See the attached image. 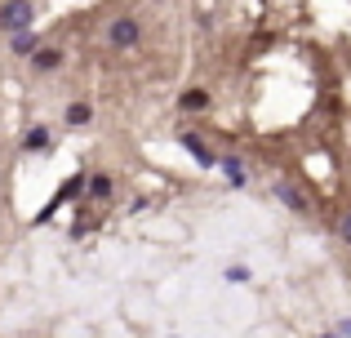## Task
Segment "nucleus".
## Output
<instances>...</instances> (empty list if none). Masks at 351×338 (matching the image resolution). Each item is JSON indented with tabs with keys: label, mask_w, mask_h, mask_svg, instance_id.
I'll return each instance as SVG.
<instances>
[{
	"label": "nucleus",
	"mask_w": 351,
	"mask_h": 338,
	"mask_svg": "<svg viewBox=\"0 0 351 338\" xmlns=\"http://www.w3.org/2000/svg\"><path fill=\"white\" fill-rule=\"evenodd\" d=\"M178 147L187 152V156L196 160L200 169H214V165H218V152L209 147V138H205L200 130H178Z\"/></svg>",
	"instance_id": "7ed1b4c3"
},
{
	"label": "nucleus",
	"mask_w": 351,
	"mask_h": 338,
	"mask_svg": "<svg viewBox=\"0 0 351 338\" xmlns=\"http://www.w3.org/2000/svg\"><path fill=\"white\" fill-rule=\"evenodd\" d=\"M107 49H116V53H129V49H138L143 45V23H138L134 14H120L107 23Z\"/></svg>",
	"instance_id": "f257e3e1"
},
{
	"label": "nucleus",
	"mask_w": 351,
	"mask_h": 338,
	"mask_svg": "<svg viewBox=\"0 0 351 338\" xmlns=\"http://www.w3.org/2000/svg\"><path fill=\"white\" fill-rule=\"evenodd\" d=\"M27 67H32L36 76H58V71L67 67V49H62V45H40V49L27 58Z\"/></svg>",
	"instance_id": "20e7f679"
},
{
	"label": "nucleus",
	"mask_w": 351,
	"mask_h": 338,
	"mask_svg": "<svg viewBox=\"0 0 351 338\" xmlns=\"http://www.w3.org/2000/svg\"><path fill=\"white\" fill-rule=\"evenodd\" d=\"M40 27H27V32H18V36H9V49L18 53V58H32L36 49H40Z\"/></svg>",
	"instance_id": "9b49d317"
},
{
	"label": "nucleus",
	"mask_w": 351,
	"mask_h": 338,
	"mask_svg": "<svg viewBox=\"0 0 351 338\" xmlns=\"http://www.w3.org/2000/svg\"><path fill=\"white\" fill-rule=\"evenodd\" d=\"M218 173H223L232 187H249V165L240 156H218V165H214Z\"/></svg>",
	"instance_id": "9d476101"
},
{
	"label": "nucleus",
	"mask_w": 351,
	"mask_h": 338,
	"mask_svg": "<svg viewBox=\"0 0 351 338\" xmlns=\"http://www.w3.org/2000/svg\"><path fill=\"white\" fill-rule=\"evenodd\" d=\"M334 334H338V338H351V316H343V321H338Z\"/></svg>",
	"instance_id": "4468645a"
},
{
	"label": "nucleus",
	"mask_w": 351,
	"mask_h": 338,
	"mask_svg": "<svg viewBox=\"0 0 351 338\" xmlns=\"http://www.w3.org/2000/svg\"><path fill=\"white\" fill-rule=\"evenodd\" d=\"M116 191V178L107 169H89V187H85V205H103V200H112Z\"/></svg>",
	"instance_id": "0eeeda50"
},
{
	"label": "nucleus",
	"mask_w": 351,
	"mask_h": 338,
	"mask_svg": "<svg viewBox=\"0 0 351 338\" xmlns=\"http://www.w3.org/2000/svg\"><path fill=\"white\" fill-rule=\"evenodd\" d=\"M209 107H214V94H209L205 85H191V89L178 94V112L182 116H200V112H209Z\"/></svg>",
	"instance_id": "6e6552de"
},
{
	"label": "nucleus",
	"mask_w": 351,
	"mask_h": 338,
	"mask_svg": "<svg viewBox=\"0 0 351 338\" xmlns=\"http://www.w3.org/2000/svg\"><path fill=\"white\" fill-rule=\"evenodd\" d=\"M53 143H58V138H53L49 125H32V130L23 134V152H27V156H49Z\"/></svg>",
	"instance_id": "423d86ee"
},
{
	"label": "nucleus",
	"mask_w": 351,
	"mask_h": 338,
	"mask_svg": "<svg viewBox=\"0 0 351 338\" xmlns=\"http://www.w3.org/2000/svg\"><path fill=\"white\" fill-rule=\"evenodd\" d=\"M338 241H343L347 250H351V209H347L343 218H338Z\"/></svg>",
	"instance_id": "ddd939ff"
},
{
	"label": "nucleus",
	"mask_w": 351,
	"mask_h": 338,
	"mask_svg": "<svg viewBox=\"0 0 351 338\" xmlns=\"http://www.w3.org/2000/svg\"><path fill=\"white\" fill-rule=\"evenodd\" d=\"M311 338H338V334H311Z\"/></svg>",
	"instance_id": "2eb2a0df"
},
{
	"label": "nucleus",
	"mask_w": 351,
	"mask_h": 338,
	"mask_svg": "<svg viewBox=\"0 0 351 338\" xmlns=\"http://www.w3.org/2000/svg\"><path fill=\"white\" fill-rule=\"evenodd\" d=\"M27 27H36V5L32 0H5V5H0V32L18 36V32H27Z\"/></svg>",
	"instance_id": "f03ea898"
},
{
	"label": "nucleus",
	"mask_w": 351,
	"mask_h": 338,
	"mask_svg": "<svg viewBox=\"0 0 351 338\" xmlns=\"http://www.w3.org/2000/svg\"><path fill=\"white\" fill-rule=\"evenodd\" d=\"M223 280H227V285H249V280H254V271H249L245 263H232V267L223 271Z\"/></svg>",
	"instance_id": "f8f14e48"
},
{
	"label": "nucleus",
	"mask_w": 351,
	"mask_h": 338,
	"mask_svg": "<svg viewBox=\"0 0 351 338\" xmlns=\"http://www.w3.org/2000/svg\"><path fill=\"white\" fill-rule=\"evenodd\" d=\"M89 121H94V103H89V98H71L67 112H62V125H67V130H85Z\"/></svg>",
	"instance_id": "1a4fd4ad"
},
{
	"label": "nucleus",
	"mask_w": 351,
	"mask_h": 338,
	"mask_svg": "<svg viewBox=\"0 0 351 338\" xmlns=\"http://www.w3.org/2000/svg\"><path fill=\"white\" fill-rule=\"evenodd\" d=\"M271 196L280 200L289 214H311V200H307V191L298 187V182H289V178H276L271 182Z\"/></svg>",
	"instance_id": "39448f33"
}]
</instances>
